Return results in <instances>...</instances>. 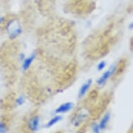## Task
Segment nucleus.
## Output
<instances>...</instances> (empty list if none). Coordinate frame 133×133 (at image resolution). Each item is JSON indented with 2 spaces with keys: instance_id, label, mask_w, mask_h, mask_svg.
<instances>
[{
  "instance_id": "39448f33",
  "label": "nucleus",
  "mask_w": 133,
  "mask_h": 133,
  "mask_svg": "<svg viewBox=\"0 0 133 133\" xmlns=\"http://www.w3.org/2000/svg\"><path fill=\"white\" fill-rule=\"evenodd\" d=\"M91 84L92 80L90 79H88V80L82 86V87L80 88V89H79V91L78 94L79 98H82L83 96L85 95L86 93L88 91V90L89 89V88L90 87H91Z\"/></svg>"
},
{
  "instance_id": "423d86ee",
  "label": "nucleus",
  "mask_w": 133,
  "mask_h": 133,
  "mask_svg": "<svg viewBox=\"0 0 133 133\" xmlns=\"http://www.w3.org/2000/svg\"><path fill=\"white\" fill-rule=\"evenodd\" d=\"M72 103H65L59 106L57 109H56V113H65L68 112L72 108Z\"/></svg>"
},
{
  "instance_id": "9b49d317",
  "label": "nucleus",
  "mask_w": 133,
  "mask_h": 133,
  "mask_svg": "<svg viewBox=\"0 0 133 133\" xmlns=\"http://www.w3.org/2000/svg\"><path fill=\"white\" fill-rule=\"evenodd\" d=\"M6 127L3 123H0V133H6Z\"/></svg>"
},
{
  "instance_id": "f257e3e1",
  "label": "nucleus",
  "mask_w": 133,
  "mask_h": 133,
  "mask_svg": "<svg viewBox=\"0 0 133 133\" xmlns=\"http://www.w3.org/2000/svg\"><path fill=\"white\" fill-rule=\"evenodd\" d=\"M7 29L9 31V38L11 39H15L22 33V29L20 26L18 22L14 20L9 22L7 26Z\"/></svg>"
},
{
  "instance_id": "f8f14e48",
  "label": "nucleus",
  "mask_w": 133,
  "mask_h": 133,
  "mask_svg": "<svg viewBox=\"0 0 133 133\" xmlns=\"http://www.w3.org/2000/svg\"><path fill=\"white\" fill-rule=\"evenodd\" d=\"M24 98L23 96H20L19 98L16 100V102H17V104L18 105H22L23 103H24Z\"/></svg>"
},
{
  "instance_id": "2eb2a0df",
  "label": "nucleus",
  "mask_w": 133,
  "mask_h": 133,
  "mask_svg": "<svg viewBox=\"0 0 133 133\" xmlns=\"http://www.w3.org/2000/svg\"><path fill=\"white\" fill-rule=\"evenodd\" d=\"M94 133H99V132H94Z\"/></svg>"
},
{
  "instance_id": "9d476101",
  "label": "nucleus",
  "mask_w": 133,
  "mask_h": 133,
  "mask_svg": "<svg viewBox=\"0 0 133 133\" xmlns=\"http://www.w3.org/2000/svg\"><path fill=\"white\" fill-rule=\"evenodd\" d=\"M105 66H106V63H105V61H101V63L98 65V70H99V71H101V70H102L103 69L105 68Z\"/></svg>"
},
{
  "instance_id": "20e7f679",
  "label": "nucleus",
  "mask_w": 133,
  "mask_h": 133,
  "mask_svg": "<svg viewBox=\"0 0 133 133\" xmlns=\"http://www.w3.org/2000/svg\"><path fill=\"white\" fill-rule=\"evenodd\" d=\"M87 113H86L85 111H81L75 116L74 119L72 121V123L75 126H78L79 125H80L86 118H87Z\"/></svg>"
},
{
  "instance_id": "7ed1b4c3",
  "label": "nucleus",
  "mask_w": 133,
  "mask_h": 133,
  "mask_svg": "<svg viewBox=\"0 0 133 133\" xmlns=\"http://www.w3.org/2000/svg\"><path fill=\"white\" fill-rule=\"evenodd\" d=\"M39 127V118L37 116H33L28 121V128L31 131L35 132L38 130Z\"/></svg>"
},
{
  "instance_id": "4468645a",
  "label": "nucleus",
  "mask_w": 133,
  "mask_h": 133,
  "mask_svg": "<svg viewBox=\"0 0 133 133\" xmlns=\"http://www.w3.org/2000/svg\"><path fill=\"white\" fill-rule=\"evenodd\" d=\"M3 20H4V18H0V24L3 22Z\"/></svg>"
},
{
  "instance_id": "1a4fd4ad",
  "label": "nucleus",
  "mask_w": 133,
  "mask_h": 133,
  "mask_svg": "<svg viewBox=\"0 0 133 133\" xmlns=\"http://www.w3.org/2000/svg\"><path fill=\"white\" fill-rule=\"evenodd\" d=\"M61 119V116H56L55 117H53L50 121H49L48 123L46 125V127L47 128H50L52 125H54L55 124H56L57 122H59V121Z\"/></svg>"
},
{
  "instance_id": "f03ea898",
  "label": "nucleus",
  "mask_w": 133,
  "mask_h": 133,
  "mask_svg": "<svg viewBox=\"0 0 133 133\" xmlns=\"http://www.w3.org/2000/svg\"><path fill=\"white\" fill-rule=\"evenodd\" d=\"M116 70V66H112L109 68V70H107L102 76L98 79L97 81V84L99 86H102L103 84H105V82H107V80L109 79V77L111 76V75L114 74V72H115Z\"/></svg>"
},
{
  "instance_id": "6e6552de",
  "label": "nucleus",
  "mask_w": 133,
  "mask_h": 133,
  "mask_svg": "<svg viewBox=\"0 0 133 133\" xmlns=\"http://www.w3.org/2000/svg\"><path fill=\"white\" fill-rule=\"evenodd\" d=\"M109 118H110V115H109V113H107L103 116V118H102V120L100 122V124L98 125V127H99L100 130H103V129H105L106 128L107 124L109 122Z\"/></svg>"
},
{
  "instance_id": "0eeeda50",
  "label": "nucleus",
  "mask_w": 133,
  "mask_h": 133,
  "mask_svg": "<svg viewBox=\"0 0 133 133\" xmlns=\"http://www.w3.org/2000/svg\"><path fill=\"white\" fill-rule=\"evenodd\" d=\"M34 58H35V53H33L30 57H29L27 59H25L23 62V64H22V69L24 70H27L30 67L31 64L32 63Z\"/></svg>"
},
{
  "instance_id": "ddd939ff",
  "label": "nucleus",
  "mask_w": 133,
  "mask_h": 133,
  "mask_svg": "<svg viewBox=\"0 0 133 133\" xmlns=\"http://www.w3.org/2000/svg\"><path fill=\"white\" fill-rule=\"evenodd\" d=\"M129 27H130V29H133V22H131L130 24L129 25Z\"/></svg>"
}]
</instances>
